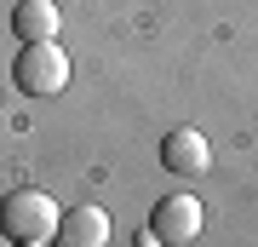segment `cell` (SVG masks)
Segmentation results:
<instances>
[{
    "label": "cell",
    "instance_id": "6da1fadb",
    "mask_svg": "<svg viewBox=\"0 0 258 247\" xmlns=\"http://www.w3.org/2000/svg\"><path fill=\"white\" fill-rule=\"evenodd\" d=\"M57 224H63V213H57V202L46 190H6L0 195V236H6L12 247H23V241H52L57 236Z\"/></svg>",
    "mask_w": 258,
    "mask_h": 247
},
{
    "label": "cell",
    "instance_id": "7a4b0ae2",
    "mask_svg": "<svg viewBox=\"0 0 258 247\" xmlns=\"http://www.w3.org/2000/svg\"><path fill=\"white\" fill-rule=\"evenodd\" d=\"M12 81L29 98H57L69 86V52L57 40H29L18 52V64H12Z\"/></svg>",
    "mask_w": 258,
    "mask_h": 247
},
{
    "label": "cell",
    "instance_id": "3957f363",
    "mask_svg": "<svg viewBox=\"0 0 258 247\" xmlns=\"http://www.w3.org/2000/svg\"><path fill=\"white\" fill-rule=\"evenodd\" d=\"M149 230H155V241H195L201 236V202H195V195H161L155 202V213H149Z\"/></svg>",
    "mask_w": 258,
    "mask_h": 247
},
{
    "label": "cell",
    "instance_id": "277c9868",
    "mask_svg": "<svg viewBox=\"0 0 258 247\" xmlns=\"http://www.w3.org/2000/svg\"><path fill=\"white\" fill-rule=\"evenodd\" d=\"M161 167L178 173V178H201L212 167V144L195 127H178V132H166V144H161Z\"/></svg>",
    "mask_w": 258,
    "mask_h": 247
},
{
    "label": "cell",
    "instance_id": "5b68a950",
    "mask_svg": "<svg viewBox=\"0 0 258 247\" xmlns=\"http://www.w3.org/2000/svg\"><path fill=\"white\" fill-rule=\"evenodd\" d=\"M57 23H63L57 0H18V6H12V35L23 46L29 40H57Z\"/></svg>",
    "mask_w": 258,
    "mask_h": 247
},
{
    "label": "cell",
    "instance_id": "8992f818",
    "mask_svg": "<svg viewBox=\"0 0 258 247\" xmlns=\"http://www.w3.org/2000/svg\"><path fill=\"white\" fill-rule=\"evenodd\" d=\"M57 247H103L109 241V213L103 207H75L63 213V224H57Z\"/></svg>",
    "mask_w": 258,
    "mask_h": 247
},
{
    "label": "cell",
    "instance_id": "52a82bcc",
    "mask_svg": "<svg viewBox=\"0 0 258 247\" xmlns=\"http://www.w3.org/2000/svg\"><path fill=\"white\" fill-rule=\"evenodd\" d=\"M23 247H46V241H23Z\"/></svg>",
    "mask_w": 258,
    "mask_h": 247
}]
</instances>
